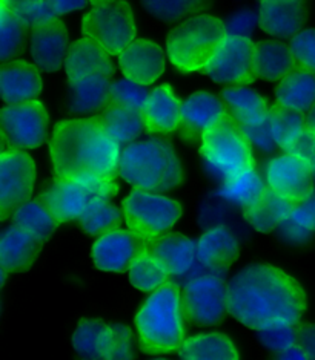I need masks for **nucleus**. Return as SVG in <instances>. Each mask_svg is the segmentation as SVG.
Segmentation results:
<instances>
[{"mask_svg":"<svg viewBox=\"0 0 315 360\" xmlns=\"http://www.w3.org/2000/svg\"><path fill=\"white\" fill-rule=\"evenodd\" d=\"M228 314L254 331L300 325L308 295L294 274L269 262L245 265L226 282Z\"/></svg>","mask_w":315,"mask_h":360,"instance_id":"1","label":"nucleus"},{"mask_svg":"<svg viewBox=\"0 0 315 360\" xmlns=\"http://www.w3.org/2000/svg\"><path fill=\"white\" fill-rule=\"evenodd\" d=\"M122 144L111 136L97 115L58 122L49 139V158L56 178L94 172L116 179L121 169Z\"/></svg>","mask_w":315,"mask_h":360,"instance_id":"2","label":"nucleus"},{"mask_svg":"<svg viewBox=\"0 0 315 360\" xmlns=\"http://www.w3.org/2000/svg\"><path fill=\"white\" fill-rule=\"evenodd\" d=\"M183 290L168 281L149 293L134 317L142 351L148 354H177L186 339Z\"/></svg>","mask_w":315,"mask_h":360,"instance_id":"3","label":"nucleus"},{"mask_svg":"<svg viewBox=\"0 0 315 360\" xmlns=\"http://www.w3.org/2000/svg\"><path fill=\"white\" fill-rule=\"evenodd\" d=\"M118 176L132 188L169 192L185 183V169L171 143L149 139L125 146Z\"/></svg>","mask_w":315,"mask_h":360,"instance_id":"4","label":"nucleus"},{"mask_svg":"<svg viewBox=\"0 0 315 360\" xmlns=\"http://www.w3.org/2000/svg\"><path fill=\"white\" fill-rule=\"evenodd\" d=\"M225 36V22L214 14L200 13L186 17L168 32L165 45L168 60L183 74L203 72Z\"/></svg>","mask_w":315,"mask_h":360,"instance_id":"5","label":"nucleus"},{"mask_svg":"<svg viewBox=\"0 0 315 360\" xmlns=\"http://www.w3.org/2000/svg\"><path fill=\"white\" fill-rule=\"evenodd\" d=\"M200 158L206 174L220 183L255 166L252 144L231 114L202 135Z\"/></svg>","mask_w":315,"mask_h":360,"instance_id":"6","label":"nucleus"},{"mask_svg":"<svg viewBox=\"0 0 315 360\" xmlns=\"http://www.w3.org/2000/svg\"><path fill=\"white\" fill-rule=\"evenodd\" d=\"M126 229L143 247H151L171 233L183 218L182 202L165 192L132 188L122 201Z\"/></svg>","mask_w":315,"mask_h":360,"instance_id":"7","label":"nucleus"},{"mask_svg":"<svg viewBox=\"0 0 315 360\" xmlns=\"http://www.w3.org/2000/svg\"><path fill=\"white\" fill-rule=\"evenodd\" d=\"M82 36L94 41L111 57L137 39V22L128 0H108L91 6L80 22Z\"/></svg>","mask_w":315,"mask_h":360,"instance_id":"8","label":"nucleus"},{"mask_svg":"<svg viewBox=\"0 0 315 360\" xmlns=\"http://www.w3.org/2000/svg\"><path fill=\"white\" fill-rule=\"evenodd\" d=\"M71 344L75 353L91 360H125L134 356V334L121 322L85 317L74 327Z\"/></svg>","mask_w":315,"mask_h":360,"instance_id":"9","label":"nucleus"},{"mask_svg":"<svg viewBox=\"0 0 315 360\" xmlns=\"http://www.w3.org/2000/svg\"><path fill=\"white\" fill-rule=\"evenodd\" d=\"M254 46L251 37L226 34L203 72L225 86H249L259 79L254 66Z\"/></svg>","mask_w":315,"mask_h":360,"instance_id":"10","label":"nucleus"},{"mask_svg":"<svg viewBox=\"0 0 315 360\" xmlns=\"http://www.w3.org/2000/svg\"><path fill=\"white\" fill-rule=\"evenodd\" d=\"M49 112L39 98L5 105L2 109V134L10 148L32 150L48 140Z\"/></svg>","mask_w":315,"mask_h":360,"instance_id":"11","label":"nucleus"},{"mask_svg":"<svg viewBox=\"0 0 315 360\" xmlns=\"http://www.w3.org/2000/svg\"><path fill=\"white\" fill-rule=\"evenodd\" d=\"M37 181L36 161L27 150L10 148L0 153V213L13 215L20 204L31 200Z\"/></svg>","mask_w":315,"mask_h":360,"instance_id":"12","label":"nucleus"},{"mask_svg":"<svg viewBox=\"0 0 315 360\" xmlns=\"http://www.w3.org/2000/svg\"><path fill=\"white\" fill-rule=\"evenodd\" d=\"M186 319L199 327H214L228 313L226 284L218 273L195 274L183 288Z\"/></svg>","mask_w":315,"mask_h":360,"instance_id":"13","label":"nucleus"},{"mask_svg":"<svg viewBox=\"0 0 315 360\" xmlns=\"http://www.w3.org/2000/svg\"><path fill=\"white\" fill-rule=\"evenodd\" d=\"M265 179L271 191L294 204L304 200L315 188L314 174L308 166L288 152L266 162Z\"/></svg>","mask_w":315,"mask_h":360,"instance_id":"14","label":"nucleus"},{"mask_svg":"<svg viewBox=\"0 0 315 360\" xmlns=\"http://www.w3.org/2000/svg\"><path fill=\"white\" fill-rule=\"evenodd\" d=\"M166 51L151 39H135L128 45L117 63L123 77L143 86H152L166 71Z\"/></svg>","mask_w":315,"mask_h":360,"instance_id":"15","label":"nucleus"},{"mask_svg":"<svg viewBox=\"0 0 315 360\" xmlns=\"http://www.w3.org/2000/svg\"><path fill=\"white\" fill-rule=\"evenodd\" d=\"M70 31L62 19H54L45 25L31 30L30 54L32 63L42 72L54 74L65 66L68 53L71 48Z\"/></svg>","mask_w":315,"mask_h":360,"instance_id":"16","label":"nucleus"},{"mask_svg":"<svg viewBox=\"0 0 315 360\" xmlns=\"http://www.w3.org/2000/svg\"><path fill=\"white\" fill-rule=\"evenodd\" d=\"M229 109L221 97L209 91H197L185 98L182 105V124L178 134L188 143L200 141L202 135L226 118Z\"/></svg>","mask_w":315,"mask_h":360,"instance_id":"17","label":"nucleus"},{"mask_svg":"<svg viewBox=\"0 0 315 360\" xmlns=\"http://www.w3.org/2000/svg\"><path fill=\"white\" fill-rule=\"evenodd\" d=\"M142 247L137 238L121 226L105 231L94 239L91 245V261L99 271L123 273L130 269Z\"/></svg>","mask_w":315,"mask_h":360,"instance_id":"18","label":"nucleus"},{"mask_svg":"<svg viewBox=\"0 0 315 360\" xmlns=\"http://www.w3.org/2000/svg\"><path fill=\"white\" fill-rule=\"evenodd\" d=\"M40 200L44 201L58 226L79 221L88 205L96 201L88 188L75 178H56L54 183L42 193Z\"/></svg>","mask_w":315,"mask_h":360,"instance_id":"19","label":"nucleus"},{"mask_svg":"<svg viewBox=\"0 0 315 360\" xmlns=\"http://www.w3.org/2000/svg\"><path fill=\"white\" fill-rule=\"evenodd\" d=\"M0 91L6 105L36 100L44 91L42 71L27 60H8L0 68Z\"/></svg>","mask_w":315,"mask_h":360,"instance_id":"20","label":"nucleus"},{"mask_svg":"<svg viewBox=\"0 0 315 360\" xmlns=\"http://www.w3.org/2000/svg\"><path fill=\"white\" fill-rule=\"evenodd\" d=\"M182 105L171 84L161 83L152 91L147 106L143 109V120L147 132L156 135H171L178 132L182 124Z\"/></svg>","mask_w":315,"mask_h":360,"instance_id":"21","label":"nucleus"},{"mask_svg":"<svg viewBox=\"0 0 315 360\" xmlns=\"http://www.w3.org/2000/svg\"><path fill=\"white\" fill-rule=\"evenodd\" d=\"M200 265L212 273H223L233 267L240 256V241L226 226L208 229L197 241Z\"/></svg>","mask_w":315,"mask_h":360,"instance_id":"22","label":"nucleus"},{"mask_svg":"<svg viewBox=\"0 0 315 360\" xmlns=\"http://www.w3.org/2000/svg\"><path fill=\"white\" fill-rule=\"evenodd\" d=\"M259 27L274 39H292L308 22L306 2H268L259 4Z\"/></svg>","mask_w":315,"mask_h":360,"instance_id":"23","label":"nucleus"},{"mask_svg":"<svg viewBox=\"0 0 315 360\" xmlns=\"http://www.w3.org/2000/svg\"><path fill=\"white\" fill-rule=\"evenodd\" d=\"M40 248L42 243L20 227H6L0 236V269L10 274L31 269Z\"/></svg>","mask_w":315,"mask_h":360,"instance_id":"24","label":"nucleus"},{"mask_svg":"<svg viewBox=\"0 0 315 360\" xmlns=\"http://www.w3.org/2000/svg\"><path fill=\"white\" fill-rule=\"evenodd\" d=\"M63 68L68 83L94 74H104L113 79L116 72L111 56L87 37L75 40L71 45Z\"/></svg>","mask_w":315,"mask_h":360,"instance_id":"25","label":"nucleus"},{"mask_svg":"<svg viewBox=\"0 0 315 360\" xmlns=\"http://www.w3.org/2000/svg\"><path fill=\"white\" fill-rule=\"evenodd\" d=\"M254 66L259 79L265 82H280L288 74L300 68L289 44L280 39H265L255 41Z\"/></svg>","mask_w":315,"mask_h":360,"instance_id":"26","label":"nucleus"},{"mask_svg":"<svg viewBox=\"0 0 315 360\" xmlns=\"http://www.w3.org/2000/svg\"><path fill=\"white\" fill-rule=\"evenodd\" d=\"M151 247L159 258L165 262L171 276H190L200 265L197 241H194L188 235L168 233Z\"/></svg>","mask_w":315,"mask_h":360,"instance_id":"27","label":"nucleus"},{"mask_svg":"<svg viewBox=\"0 0 315 360\" xmlns=\"http://www.w3.org/2000/svg\"><path fill=\"white\" fill-rule=\"evenodd\" d=\"M111 77L94 74L68 83V110L74 115L99 114L109 103Z\"/></svg>","mask_w":315,"mask_h":360,"instance_id":"28","label":"nucleus"},{"mask_svg":"<svg viewBox=\"0 0 315 360\" xmlns=\"http://www.w3.org/2000/svg\"><path fill=\"white\" fill-rule=\"evenodd\" d=\"M177 356L190 360H238L240 349L226 333L206 331L186 338Z\"/></svg>","mask_w":315,"mask_h":360,"instance_id":"29","label":"nucleus"},{"mask_svg":"<svg viewBox=\"0 0 315 360\" xmlns=\"http://www.w3.org/2000/svg\"><path fill=\"white\" fill-rule=\"evenodd\" d=\"M274 96L277 105L306 115L315 105V72L297 68L277 83Z\"/></svg>","mask_w":315,"mask_h":360,"instance_id":"30","label":"nucleus"},{"mask_svg":"<svg viewBox=\"0 0 315 360\" xmlns=\"http://www.w3.org/2000/svg\"><path fill=\"white\" fill-rule=\"evenodd\" d=\"M292 205L294 202L268 188L257 202L243 209V218L259 233H269L283 224Z\"/></svg>","mask_w":315,"mask_h":360,"instance_id":"31","label":"nucleus"},{"mask_svg":"<svg viewBox=\"0 0 315 360\" xmlns=\"http://www.w3.org/2000/svg\"><path fill=\"white\" fill-rule=\"evenodd\" d=\"M169 276L171 273L165 262L149 247H142L128 269V281L131 287L142 293L156 291L166 284Z\"/></svg>","mask_w":315,"mask_h":360,"instance_id":"32","label":"nucleus"},{"mask_svg":"<svg viewBox=\"0 0 315 360\" xmlns=\"http://www.w3.org/2000/svg\"><path fill=\"white\" fill-rule=\"evenodd\" d=\"M268 188L265 175H261L254 166L221 183L217 195L229 204L246 209L257 202Z\"/></svg>","mask_w":315,"mask_h":360,"instance_id":"33","label":"nucleus"},{"mask_svg":"<svg viewBox=\"0 0 315 360\" xmlns=\"http://www.w3.org/2000/svg\"><path fill=\"white\" fill-rule=\"evenodd\" d=\"M97 117L104 124L105 131L122 146L137 141L143 131H147L143 112L114 105V103H108Z\"/></svg>","mask_w":315,"mask_h":360,"instance_id":"34","label":"nucleus"},{"mask_svg":"<svg viewBox=\"0 0 315 360\" xmlns=\"http://www.w3.org/2000/svg\"><path fill=\"white\" fill-rule=\"evenodd\" d=\"M278 238L291 245H303L315 236V188L304 200L295 202L289 217L277 229Z\"/></svg>","mask_w":315,"mask_h":360,"instance_id":"35","label":"nucleus"},{"mask_svg":"<svg viewBox=\"0 0 315 360\" xmlns=\"http://www.w3.org/2000/svg\"><path fill=\"white\" fill-rule=\"evenodd\" d=\"M10 218L14 226L20 227L42 244L49 241L58 227V222L51 215V212L42 200H28L27 202L20 204Z\"/></svg>","mask_w":315,"mask_h":360,"instance_id":"36","label":"nucleus"},{"mask_svg":"<svg viewBox=\"0 0 315 360\" xmlns=\"http://www.w3.org/2000/svg\"><path fill=\"white\" fill-rule=\"evenodd\" d=\"M220 97L238 124L265 115L271 108L266 97L249 86H226Z\"/></svg>","mask_w":315,"mask_h":360,"instance_id":"37","label":"nucleus"},{"mask_svg":"<svg viewBox=\"0 0 315 360\" xmlns=\"http://www.w3.org/2000/svg\"><path fill=\"white\" fill-rule=\"evenodd\" d=\"M269 127L276 146L286 152L306 129V115L282 108L277 103L269 108Z\"/></svg>","mask_w":315,"mask_h":360,"instance_id":"38","label":"nucleus"},{"mask_svg":"<svg viewBox=\"0 0 315 360\" xmlns=\"http://www.w3.org/2000/svg\"><path fill=\"white\" fill-rule=\"evenodd\" d=\"M143 10L152 19L163 23H178L186 17L205 13L212 0H140Z\"/></svg>","mask_w":315,"mask_h":360,"instance_id":"39","label":"nucleus"},{"mask_svg":"<svg viewBox=\"0 0 315 360\" xmlns=\"http://www.w3.org/2000/svg\"><path fill=\"white\" fill-rule=\"evenodd\" d=\"M123 218L122 207H117L111 201H94L88 205L79 218V224L83 233L97 238L108 230L121 227Z\"/></svg>","mask_w":315,"mask_h":360,"instance_id":"40","label":"nucleus"},{"mask_svg":"<svg viewBox=\"0 0 315 360\" xmlns=\"http://www.w3.org/2000/svg\"><path fill=\"white\" fill-rule=\"evenodd\" d=\"M27 27L17 17L0 5V54L2 62L14 58L20 53L27 37Z\"/></svg>","mask_w":315,"mask_h":360,"instance_id":"41","label":"nucleus"},{"mask_svg":"<svg viewBox=\"0 0 315 360\" xmlns=\"http://www.w3.org/2000/svg\"><path fill=\"white\" fill-rule=\"evenodd\" d=\"M147 88L148 86H143V84L128 79V77L114 80L111 83L109 103L137 110V112H143L149 97V92Z\"/></svg>","mask_w":315,"mask_h":360,"instance_id":"42","label":"nucleus"},{"mask_svg":"<svg viewBox=\"0 0 315 360\" xmlns=\"http://www.w3.org/2000/svg\"><path fill=\"white\" fill-rule=\"evenodd\" d=\"M260 345L274 354L299 344V325H283V327H272L257 331Z\"/></svg>","mask_w":315,"mask_h":360,"instance_id":"43","label":"nucleus"},{"mask_svg":"<svg viewBox=\"0 0 315 360\" xmlns=\"http://www.w3.org/2000/svg\"><path fill=\"white\" fill-rule=\"evenodd\" d=\"M292 54L300 68L315 72V28H303L289 41Z\"/></svg>","mask_w":315,"mask_h":360,"instance_id":"44","label":"nucleus"},{"mask_svg":"<svg viewBox=\"0 0 315 360\" xmlns=\"http://www.w3.org/2000/svg\"><path fill=\"white\" fill-rule=\"evenodd\" d=\"M268 114H269V110L265 115L249 120V122L240 124L243 134L246 135V139L249 140V143L254 146V148H257L263 153L271 152L276 146L274 140H272V135H271Z\"/></svg>","mask_w":315,"mask_h":360,"instance_id":"45","label":"nucleus"},{"mask_svg":"<svg viewBox=\"0 0 315 360\" xmlns=\"http://www.w3.org/2000/svg\"><path fill=\"white\" fill-rule=\"evenodd\" d=\"M295 158H299L303 165L314 174L315 172V129L306 126V129L300 134L299 139L286 150Z\"/></svg>","mask_w":315,"mask_h":360,"instance_id":"46","label":"nucleus"},{"mask_svg":"<svg viewBox=\"0 0 315 360\" xmlns=\"http://www.w3.org/2000/svg\"><path fill=\"white\" fill-rule=\"evenodd\" d=\"M259 25V11L243 8V10L235 11L225 22L226 34H234V36L251 37V32Z\"/></svg>","mask_w":315,"mask_h":360,"instance_id":"47","label":"nucleus"},{"mask_svg":"<svg viewBox=\"0 0 315 360\" xmlns=\"http://www.w3.org/2000/svg\"><path fill=\"white\" fill-rule=\"evenodd\" d=\"M299 345L306 357L315 360V321L299 325Z\"/></svg>","mask_w":315,"mask_h":360,"instance_id":"48","label":"nucleus"},{"mask_svg":"<svg viewBox=\"0 0 315 360\" xmlns=\"http://www.w3.org/2000/svg\"><path fill=\"white\" fill-rule=\"evenodd\" d=\"M49 5L53 6L56 14L61 17L74 11H80L87 6L88 0H48Z\"/></svg>","mask_w":315,"mask_h":360,"instance_id":"49","label":"nucleus"},{"mask_svg":"<svg viewBox=\"0 0 315 360\" xmlns=\"http://www.w3.org/2000/svg\"><path fill=\"white\" fill-rule=\"evenodd\" d=\"M42 2H45V0H2V6L8 8L14 15H19Z\"/></svg>","mask_w":315,"mask_h":360,"instance_id":"50","label":"nucleus"},{"mask_svg":"<svg viewBox=\"0 0 315 360\" xmlns=\"http://www.w3.org/2000/svg\"><path fill=\"white\" fill-rule=\"evenodd\" d=\"M306 124L315 129V105L311 108L309 112L306 114Z\"/></svg>","mask_w":315,"mask_h":360,"instance_id":"51","label":"nucleus"},{"mask_svg":"<svg viewBox=\"0 0 315 360\" xmlns=\"http://www.w3.org/2000/svg\"><path fill=\"white\" fill-rule=\"evenodd\" d=\"M104 2H108V0H88V5L94 6V5H99V4H104Z\"/></svg>","mask_w":315,"mask_h":360,"instance_id":"52","label":"nucleus"},{"mask_svg":"<svg viewBox=\"0 0 315 360\" xmlns=\"http://www.w3.org/2000/svg\"><path fill=\"white\" fill-rule=\"evenodd\" d=\"M268 2H306V0H268Z\"/></svg>","mask_w":315,"mask_h":360,"instance_id":"53","label":"nucleus"},{"mask_svg":"<svg viewBox=\"0 0 315 360\" xmlns=\"http://www.w3.org/2000/svg\"><path fill=\"white\" fill-rule=\"evenodd\" d=\"M314 184H315V172H314Z\"/></svg>","mask_w":315,"mask_h":360,"instance_id":"54","label":"nucleus"}]
</instances>
